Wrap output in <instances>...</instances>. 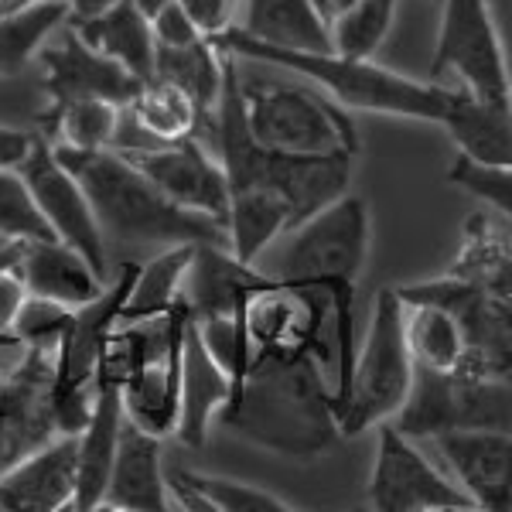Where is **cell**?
<instances>
[{
  "mask_svg": "<svg viewBox=\"0 0 512 512\" xmlns=\"http://www.w3.org/2000/svg\"><path fill=\"white\" fill-rule=\"evenodd\" d=\"M209 137L226 175V246L243 263H256L277 236L325 209L352 185L355 158H304L256 144L239 110V59L226 48Z\"/></svg>",
  "mask_w": 512,
  "mask_h": 512,
  "instance_id": "6da1fadb",
  "label": "cell"
},
{
  "mask_svg": "<svg viewBox=\"0 0 512 512\" xmlns=\"http://www.w3.org/2000/svg\"><path fill=\"white\" fill-rule=\"evenodd\" d=\"M369 236H373V219L369 205L359 195H338L325 209L311 212L304 222L277 236L263 250L256 267L267 277L284 280L297 287H315L325 291L332 301L328 315V342H332V393L335 407L342 400L349 373L359 349V332H355V280L369 256Z\"/></svg>",
  "mask_w": 512,
  "mask_h": 512,
  "instance_id": "7a4b0ae2",
  "label": "cell"
},
{
  "mask_svg": "<svg viewBox=\"0 0 512 512\" xmlns=\"http://www.w3.org/2000/svg\"><path fill=\"white\" fill-rule=\"evenodd\" d=\"M216 427L263 451L311 461L338 448L335 393L318 355H263L216 414Z\"/></svg>",
  "mask_w": 512,
  "mask_h": 512,
  "instance_id": "3957f363",
  "label": "cell"
},
{
  "mask_svg": "<svg viewBox=\"0 0 512 512\" xmlns=\"http://www.w3.org/2000/svg\"><path fill=\"white\" fill-rule=\"evenodd\" d=\"M59 161L79 178L103 239L127 246H175V243H222V222L188 212L171 202L147 175L123 158L120 151H62Z\"/></svg>",
  "mask_w": 512,
  "mask_h": 512,
  "instance_id": "277c9868",
  "label": "cell"
},
{
  "mask_svg": "<svg viewBox=\"0 0 512 512\" xmlns=\"http://www.w3.org/2000/svg\"><path fill=\"white\" fill-rule=\"evenodd\" d=\"M226 52L246 62H270L280 69L294 72L297 79L311 82L318 93H325L335 106L355 113H383V117L424 120L441 123L448 110L451 86L444 82H424L414 76H403L373 59H345L335 52H291V48L260 45V41L226 31L216 38Z\"/></svg>",
  "mask_w": 512,
  "mask_h": 512,
  "instance_id": "5b68a950",
  "label": "cell"
},
{
  "mask_svg": "<svg viewBox=\"0 0 512 512\" xmlns=\"http://www.w3.org/2000/svg\"><path fill=\"white\" fill-rule=\"evenodd\" d=\"M239 110L250 137L267 151L304 158H359L362 151L349 113L304 79H246L239 72Z\"/></svg>",
  "mask_w": 512,
  "mask_h": 512,
  "instance_id": "8992f818",
  "label": "cell"
},
{
  "mask_svg": "<svg viewBox=\"0 0 512 512\" xmlns=\"http://www.w3.org/2000/svg\"><path fill=\"white\" fill-rule=\"evenodd\" d=\"M410 379L414 359L403 338V301L396 287H383L373 301L366 338L355 349L349 386L335 407L342 437H359L383 420H393L410 393Z\"/></svg>",
  "mask_w": 512,
  "mask_h": 512,
  "instance_id": "52a82bcc",
  "label": "cell"
},
{
  "mask_svg": "<svg viewBox=\"0 0 512 512\" xmlns=\"http://www.w3.org/2000/svg\"><path fill=\"white\" fill-rule=\"evenodd\" d=\"M400 434L434 437L458 427H512V393L509 379L485 376L472 359H461L454 369H427L414 366L410 393L403 407L390 420Z\"/></svg>",
  "mask_w": 512,
  "mask_h": 512,
  "instance_id": "ba28073f",
  "label": "cell"
},
{
  "mask_svg": "<svg viewBox=\"0 0 512 512\" xmlns=\"http://www.w3.org/2000/svg\"><path fill=\"white\" fill-rule=\"evenodd\" d=\"M55 345H4L0 349V472L28 451L52 441Z\"/></svg>",
  "mask_w": 512,
  "mask_h": 512,
  "instance_id": "9c48e42d",
  "label": "cell"
},
{
  "mask_svg": "<svg viewBox=\"0 0 512 512\" xmlns=\"http://www.w3.org/2000/svg\"><path fill=\"white\" fill-rule=\"evenodd\" d=\"M28 195L35 202L38 216L45 219L48 233L59 243L72 246L89 267L96 270L103 280H110V256H106V239L103 229L93 216L86 192H82L79 178L59 161L52 140L41 134L31 137V147L18 164Z\"/></svg>",
  "mask_w": 512,
  "mask_h": 512,
  "instance_id": "30bf717a",
  "label": "cell"
},
{
  "mask_svg": "<svg viewBox=\"0 0 512 512\" xmlns=\"http://www.w3.org/2000/svg\"><path fill=\"white\" fill-rule=\"evenodd\" d=\"M458 76L461 89L489 99H512L506 52L492 21L489 0H441L431 82Z\"/></svg>",
  "mask_w": 512,
  "mask_h": 512,
  "instance_id": "8fae6325",
  "label": "cell"
},
{
  "mask_svg": "<svg viewBox=\"0 0 512 512\" xmlns=\"http://www.w3.org/2000/svg\"><path fill=\"white\" fill-rule=\"evenodd\" d=\"M376 458L369 472V506L379 512H475V502L437 465L417 451L414 437L400 434L390 420L373 427Z\"/></svg>",
  "mask_w": 512,
  "mask_h": 512,
  "instance_id": "7c38bea8",
  "label": "cell"
},
{
  "mask_svg": "<svg viewBox=\"0 0 512 512\" xmlns=\"http://www.w3.org/2000/svg\"><path fill=\"white\" fill-rule=\"evenodd\" d=\"M396 294H400L403 304H434V308L448 311L458 321L461 335H465L468 359L485 376L509 379V297L485 291V287H478L458 274L396 287Z\"/></svg>",
  "mask_w": 512,
  "mask_h": 512,
  "instance_id": "4fadbf2b",
  "label": "cell"
},
{
  "mask_svg": "<svg viewBox=\"0 0 512 512\" xmlns=\"http://www.w3.org/2000/svg\"><path fill=\"white\" fill-rule=\"evenodd\" d=\"M120 154L140 175L151 178L175 205L216 219L226 229V175H222L219 158L205 147L202 134L171 140V144L127 147Z\"/></svg>",
  "mask_w": 512,
  "mask_h": 512,
  "instance_id": "5bb4252c",
  "label": "cell"
},
{
  "mask_svg": "<svg viewBox=\"0 0 512 512\" xmlns=\"http://www.w3.org/2000/svg\"><path fill=\"white\" fill-rule=\"evenodd\" d=\"M41 82H45L48 106H62L72 99H110L127 106L144 86L134 72L120 62L106 59L103 52L89 48L72 24H62L38 52Z\"/></svg>",
  "mask_w": 512,
  "mask_h": 512,
  "instance_id": "9a60e30c",
  "label": "cell"
},
{
  "mask_svg": "<svg viewBox=\"0 0 512 512\" xmlns=\"http://www.w3.org/2000/svg\"><path fill=\"white\" fill-rule=\"evenodd\" d=\"M431 441L437 444L451 482L458 485L475 509L509 512L512 506V434L495 427H458L441 431Z\"/></svg>",
  "mask_w": 512,
  "mask_h": 512,
  "instance_id": "2e32d148",
  "label": "cell"
},
{
  "mask_svg": "<svg viewBox=\"0 0 512 512\" xmlns=\"http://www.w3.org/2000/svg\"><path fill=\"white\" fill-rule=\"evenodd\" d=\"M76 499V434H55L0 472L4 512H62Z\"/></svg>",
  "mask_w": 512,
  "mask_h": 512,
  "instance_id": "e0dca14e",
  "label": "cell"
},
{
  "mask_svg": "<svg viewBox=\"0 0 512 512\" xmlns=\"http://www.w3.org/2000/svg\"><path fill=\"white\" fill-rule=\"evenodd\" d=\"M161 444L164 437L140 431L123 417L117 454H113L110 482L103 492V506L113 512H168L171 502L168 475L161 468Z\"/></svg>",
  "mask_w": 512,
  "mask_h": 512,
  "instance_id": "ac0fdd59",
  "label": "cell"
},
{
  "mask_svg": "<svg viewBox=\"0 0 512 512\" xmlns=\"http://www.w3.org/2000/svg\"><path fill=\"white\" fill-rule=\"evenodd\" d=\"M209 127L195 99L178 89L175 82L147 79L137 89V96L123 106L120 127L113 137L110 151H127V147L144 144H171L181 137H195Z\"/></svg>",
  "mask_w": 512,
  "mask_h": 512,
  "instance_id": "d6986e66",
  "label": "cell"
},
{
  "mask_svg": "<svg viewBox=\"0 0 512 512\" xmlns=\"http://www.w3.org/2000/svg\"><path fill=\"white\" fill-rule=\"evenodd\" d=\"M229 400V376L219 362L205 352L202 338L195 332V321L188 318L185 338H181V369H178V424L175 434L185 448H205L216 414Z\"/></svg>",
  "mask_w": 512,
  "mask_h": 512,
  "instance_id": "ffe728a7",
  "label": "cell"
},
{
  "mask_svg": "<svg viewBox=\"0 0 512 512\" xmlns=\"http://www.w3.org/2000/svg\"><path fill=\"white\" fill-rule=\"evenodd\" d=\"M267 274L253 263H243L229 253L222 243H195L192 263L185 270V284H181V301H185L188 315H219V311L243 308L246 294L256 284H263Z\"/></svg>",
  "mask_w": 512,
  "mask_h": 512,
  "instance_id": "44dd1931",
  "label": "cell"
},
{
  "mask_svg": "<svg viewBox=\"0 0 512 512\" xmlns=\"http://www.w3.org/2000/svg\"><path fill=\"white\" fill-rule=\"evenodd\" d=\"M18 274L28 294L55 301L62 308H79L106 287V280L59 239H24Z\"/></svg>",
  "mask_w": 512,
  "mask_h": 512,
  "instance_id": "7402d4cb",
  "label": "cell"
},
{
  "mask_svg": "<svg viewBox=\"0 0 512 512\" xmlns=\"http://www.w3.org/2000/svg\"><path fill=\"white\" fill-rule=\"evenodd\" d=\"M185 338V332H181ZM181 338L154 352L144 366L123 379L120 407L130 424L154 437H171L178 424V369H181Z\"/></svg>",
  "mask_w": 512,
  "mask_h": 512,
  "instance_id": "603a6c76",
  "label": "cell"
},
{
  "mask_svg": "<svg viewBox=\"0 0 512 512\" xmlns=\"http://www.w3.org/2000/svg\"><path fill=\"white\" fill-rule=\"evenodd\" d=\"M441 127L458 144V154L512 168V99H489L468 89H451Z\"/></svg>",
  "mask_w": 512,
  "mask_h": 512,
  "instance_id": "cb8c5ba5",
  "label": "cell"
},
{
  "mask_svg": "<svg viewBox=\"0 0 512 512\" xmlns=\"http://www.w3.org/2000/svg\"><path fill=\"white\" fill-rule=\"evenodd\" d=\"M120 424V390L117 386H96L93 414H89L86 427L76 434V499H72L76 512H93L103 506L113 454H117Z\"/></svg>",
  "mask_w": 512,
  "mask_h": 512,
  "instance_id": "d4e9b609",
  "label": "cell"
},
{
  "mask_svg": "<svg viewBox=\"0 0 512 512\" xmlns=\"http://www.w3.org/2000/svg\"><path fill=\"white\" fill-rule=\"evenodd\" d=\"M236 31L260 45L291 48V52H332L328 24L308 0H243Z\"/></svg>",
  "mask_w": 512,
  "mask_h": 512,
  "instance_id": "484cf974",
  "label": "cell"
},
{
  "mask_svg": "<svg viewBox=\"0 0 512 512\" xmlns=\"http://www.w3.org/2000/svg\"><path fill=\"white\" fill-rule=\"evenodd\" d=\"M89 48L103 52L106 59L120 62L140 82L154 79V35L151 21L137 11L130 0H117L110 11L89 21H69Z\"/></svg>",
  "mask_w": 512,
  "mask_h": 512,
  "instance_id": "4316f807",
  "label": "cell"
},
{
  "mask_svg": "<svg viewBox=\"0 0 512 512\" xmlns=\"http://www.w3.org/2000/svg\"><path fill=\"white\" fill-rule=\"evenodd\" d=\"M154 79L175 82L178 89H185L202 110L205 123H212L222 93V48L209 38H198L181 48L154 45Z\"/></svg>",
  "mask_w": 512,
  "mask_h": 512,
  "instance_id": "83f0119b",
  "label": "cell"
},
{
  "mask_svg": "<svg viewBox=\"0 0 512 512\" xmlns=\"http://www.w3.org/2000/svg\"><path fill=\"white\" fill-rule=\"evenodd\" d=\"M120 103L110 99H72L62 106H45L41 137L62 151H106L120 127Z\"/></svg>",
  "mask_w": 512,
  "mask_h": 512,
  "instance_id": "f1b7e54d",
  "label": "cell"
},
{
  "mask_svg": "<svg viewBox=\"0 0 512 512\" xmlns=\"http://www.w3.org/2000/svg\"><path fill=\"white\" fill-rule=\"evenodd\" d=\"M62 24H69L65 0H31L18 11L0 14V79L21 76Z\"/></svg>",
  "mask_w": 512,
  "mask_h": 512,
  "instance_id": "f546056e",
  "label": "cell"
},
{
  "mask_svg": "<svg viewBox=\"0 0 512 512\" xmlns=\"http://www.w3.org/2000/svg\"><path fill=\"white\" fill-rule=\"evenodd\" d=\"M192 250L195 243L161 246V253L151 256L144 267L137 263L134 284H130L127 301L120 308V321L154 318L181 304V284H185V270L192 263Z\"/></svg>",
  "mask_w": 512,
  "mask_h": 512,
  "instance_id": "4dcf8cb0",
  "label": "cell"
},
{
  "mask_svg": "<svg viewBox=\"0 0 512 512\" xmlns=\"http://www.w3.org/2000/svg\"><path fill=\"white\" fill-rule=\"evenodd\" d=\"M403 338L414 366L454 369L468 355L458 321L434 304H403Z\"/></svg>",
  "mask_w": 512,
  "mask_h": 512,
  "instance_id": "1f68e13d",
  "label": "cell"
},
{
  "mask_svg": "<svg viewBox=\"0 0 512 512\" xmlns=\"http://www.w3.org/2000/svg\"><path fill=\"white\" fill-rule=\"evenodd\" d=\"M396 4L400 0H355L349 11L328 24L332 52L345 59H376L383 41L390 38Z\"/></svg>",
  "mask_w": 512,
  "mask_h": 512,
  "instance_id": "d6a6232c",
  "label": "cell"
},
{
  "mask_svg": "<svg viewBox=\"0 0 512 512\" xmlns=\"http://www.w3.org/2000/svg\"><path fill=\"white\" fill-rule=\"evenodd\" d=\"M171 475H178L188 489H195L202 495L209 512H294V506L287 499L260 489V485L239 482V478L188 472V468H178V472H171Z\"/></svg>",
  "mask_w": 512,
  "mask_h": 512,
  "instance_id": "836d02e7",
  "label": "cell"
},
{
  "mask_svg": "<svg viewBox=\"0 0 512 512\" xmlns=\"http://www.w3.org/2000/svg\"><path fill=\"white\" fill-rule=\"evenodd\" d=\"M444 178L472 198H482L485 205H492V209L502 212L506 219L512 216V168L509 164H489V161L465 158V154H454Z\"/></svg>",
  "mask_w": 512,
  "mask_h": 512,
  "instance_id": "e575fe53",
  "label": "cell"
},
{
  "mask_svg": "<svg viewBox=\"0 0 512 512\" xmlns=\"http://www.w3.org/2000/svg\"><path fill=\"white\" fill-rule=\"evenodd\" d=\"M0 233L7 239H55L38 216L18 168H0Z\"/></svg>",
  "mask_w": 512,
  "mask_h": 512,
  "instance_id": "d590c367",
  "label": "cell"
},
{
  "mask_svg": "<svg viewBox=\"0 0 512 512\" xmlns=\"http://www.w3.org/2000/svg\"><path fill=\"white\" fill-rule=\"evenodd\" d=\"M69 311L55 301H45V297L28 294V301L21 304L18 318H14L11 332L21 338L24 345H59V338L69 325Z\"/></svg>",
  "mask_w": 512,
  "mask_h": 512,
  "instance_id": "8d00e7d4",
  "label": "cell"
},
{
  "mask_svg": "<svg viewBox=\"0 0 512 512\" xmlns=\"http://www.w3.org/2000/svg\"><path fill=\"white\" fill-rule=\"evenodd\" d=\"M175 4L188 14V21L195 24L198 35L216 41L236 28L243 0H175Z\"/></svg>",
  "mask_w": 512,
  "mask_h": 512,
  "instance_id": "74e56055",
  "label": "cell"
},
{
  "mask_svg": "<svg viewBox=\"0 0 512 512\" xmlns=\"http://www.w3.org/2000/svg\"><path fill=\"white\" fill-rule=\"evenodd\" d=\"M151 35H154V45L158 48H181V45H192L202 35L195 31V24L188 21V14L171 0L164 11H158L151 18Z\"/></svg>",
  "mask_w": 512,
  "mask_h": 512,
  "instance_id": "f35d334b",
  "label": "cell"
},
{
  "mask_svg": "<svg viewBox=\"0 0 512 512\" xmlns=\"http://www.w3.org/2000/svg\"><path fill=\"white\" fill-rule=\"evenodd\" d=\"M24 301H28V287H24L18 267L4 270L0 274V332H11Z\"/></svg>",
  "mask_w": 512,
  "mask_h": 512,
  "instance_id": "ab89813d",
  "label": "cell"
},
{
  "mask_svg": "<svg viewBox=\"0 0 512 512\" xmlns=\"http://www.w3.org/2000/svg\"><path fill=\"white\" fill-rule=\"evenodd\" d=\"M31 137L35 134H28V130L4 127L0 123V168H18L31 147Z\"/></svg>",
  "mask_w": 512,
  "mask_h": 512,
  "instance_id": "60d3db41",
  "label": "cell"
},
{
  "mask_svg": "<svg viewBox=\"0 0 512 512\" xmlns=\"http://www.w3.org/2000/svg\"><path fill=\"white\" fill-rule=\"evenodd\" d=\"M65 4H69V21H89L96 14L110 11L117 0H65Z\"/></svg>",
  "mask_w": 512,
  "mask_h": 512,
  "instance_id": "b9f144b4",
  "label": "cell"
},
{
  "mask_svg": "<svg viewBox=\"0 0 512 512\" xmlns=\"http://www.w3.org/2000/svg\"><path fill=\"white\" fill-rule=\"evenodd\" d=\"M308 4L315 7V14H318L321 21L332 24V21L338 18V14L349 11V7L355 4V0H308Z\"/></svg>",
  "mask_w": 512,
  "mask_h": 512,
  "instance_id": "7bdbcfd3",
  "label": "cell"
},
{
  "mask_svg": "<svg viewBox=\"0 0 512 512\" xmlns=\"http://www.w3.org/2000/svg\"><path fill=\"white\" fill-rule=\"evenodd\" d=\"M130 4H134V7H137V11H140V14H144V18H147V21H151V18H154V14H158V11H164V7H168V4H171V0H130Z\"/></svg>",
  "mask_w": 512,
  "mask_h": 512,
  "instance_id": "ee69618b",
  "label": "cell"
},
{
  "mask_svg": "<svg viewBox=\"0 0 512 512\" xmlns=\"http://www.w3.org/2000/svg\"><path fill=\"white\" fill-rule=\"evenodd\" d=\"M24 4H31V0H0V14H11V11H18V7Z\"/></svg>",
  "mask_w": 512,
  "mask_h": 512,
  "instance_id": "f6af8a7d",
  "label": "cell"
},
{
  "mask_svg": "<svg viewBox=\"0 0 512 512\" xmlns=\"http://www.w3.org/2000/svg\"><path fill=\"white\" fill-rule=\"evenodd\" d=\"M4 243H11V239H7L4 233H0V246H4Z\"/></svg>",
  "mask_w": 512,
  "mask_h": 512,
  "instance_id": "bcb514c9",
  "label": "cell"
},
{
  "mask_svg": "<svg viewBox=\"0 0 512 512\" xmlns=\"http://www.w3.org/2000/svg\"><path fill=\"white\" fill-rule=\"evenodd\" d=\"M434 4H441V0H434Z\"/></svg>",
  "mask_w": 512,
  "mask_h": 512,
  "instance_id": "7dc6e473",
  "label": "cell"
}]
</instances>
